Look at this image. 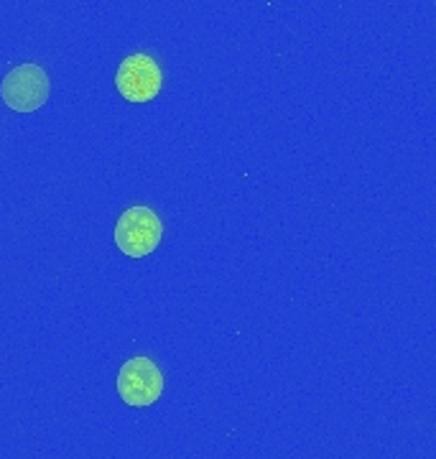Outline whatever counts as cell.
Wrapping results in <instances>:
<instances>
[{
    "instance_id": "1",
    "label": "cell",
    "mask_w": 436,
    "mask_h": 459,
    "mask_svg": "<svg viewBox=\"0 0 436 459\" xmlns=\"http://www.w3.org/2000/svg\"><path fill=\"white\" fill-rule=\"evenodd\" d=\"M163 225L159 214L151 207H130L120 214L118 225H115V246L123 250V255L130 258H144L151 255L159 243H161Z\"/></svg>"
},
{
    "instance_id": "2",
    "label": "cell",
    "mask_w": 436,
    "mask_h": 459,
    "mask_svg": "<svg viewBox=\"0 0 436 459\" xmlns=\"http://www.w3.org/2000/svg\"><path fill=\"white\" fill-rule=\"evenodd\" d=\"M48 95L51 82L44 66L39 65L13 66L0 82V98L16 113H36L47 105Z\"/></svg>"
},
{
    "instance_id": "3",
    "label": "cell",
    "mask_w": 436,
    "mask_h": 459,
    "mask_svg": "<svg viewBox=\"0 0 436 459\" xmlns=\"http://www.w3.org/2000/svg\"><path fill=\"white\" fill-rule=\"evenodd\" d=\"M118 394L123 398V403L144 409L156 403L163 394V376L156 368V362L151 358H130L123 362L120 373H118Z\"/></svg>"
},
{
    "instance_id": "4",
    "label": "cell",
    "mask_w": 436,
    "mask_h": 459,
    "mask_svg": "<svg viewBox=\"0 0 436 459\" xmlns=\"http://www.w3.org/2000/svg\"><path fill=\"white\" fill-rule=\"evenodd\" d=\"M163 72L148 54H133L123 59V65L115 72V87L123 98L135 105L151 102L161 92Z\"/></svg>"
}]
</instances>
